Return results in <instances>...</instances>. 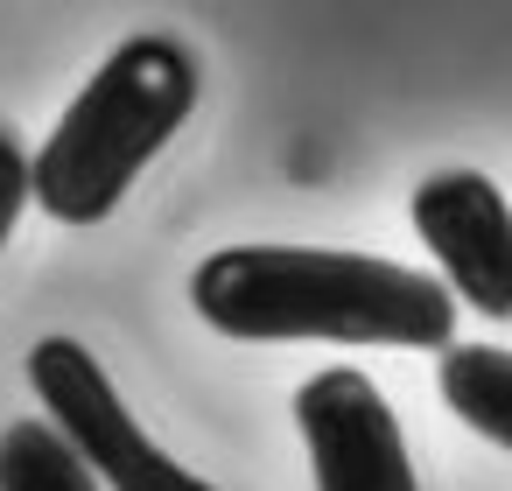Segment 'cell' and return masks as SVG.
<instances>
[{
  "label": "cell",
  "instance_id": "cell-2",
  "mask_svg": "<svg viewBox=\"0 0 512 491\" xmlns=\"http://www.w3.org/2000/svg\"><path fill=\"white\" fill-rule=\"evenodd\" d=\"M197 106V57L169 36L120 43L92 85L64 106L50 141L29 155V204L57 225H99L120 211L134 176L176 141Z\"/></svg>",
  "mask_w": 512,
  "mask_h": 491
},
{
  "label": "cell",
  "instance_id": "cell-6",
  "mask_svg": "<svg viewBox=\"0 0 512 491\" xmlns=\"http://www.w3.org/2000/svg\"><path fill=\"white\" fill-rule=\"evenodd\" d=\"M435 386L463 428H477L491 449H512V358H505V344H442Z\"/></svg>",
  "mask_w": 512,
  "mask_h": 491
},
{
  "label": "cell",
  "instance_id": "cell-4",
  "mask_svg": "<svg viewBox=\"0 0 512 491\" xmlns=\"http://www.w3.org/2000/svg\"><path fill=\"white\" fill-rule=\"evenodd\" d=\"M295 428L309 449L316 491H421L407 463L400 414L358 365H323L295 386Z\"/></svg>",
  "mask_w": 512,
  "mask_h": 491
},
{
  "label": "cell",
  "instance_id": "cell-3",
  "mask_svg": "<svg viewBox=\"0 0 512 491\" xmlns=\"http://www.w3.org/2000/svg\"><path fill=\"white\" fill-rule=\"evenodd\" d=\"M29 386L50 407V428L71 442V456L99 477V491H218L134 421V407L78 337H43L29 351Z\"/></svg>",
  "mask_w": 512,
  "mask_h": 491
},
{
  "label": "cell",
  "instance_id": "cell-1",
  "mask_svg": "<svg viewBox=\"0 0 512 491\" xmlns=\"http://www.w3.org/2000/svg\"><path fill=\"white\" fill-rule=\"evenodd\" d=\"M190 309L239 344H393L442 351L456 330V302L435 274L379 260V253H323V246H225L190 274Z\"/></svg>",
  "mask_w": 512,
  "mask_h": 491
},
{
  "label": "cell",
  "instance_id": "cell-7",
  "mask_svg": "<svg viewBox=\"0 0 512 491\" xmlns=\"http://www.w3.org/2000/svg\"><path fill=\"white\" fill-rule=\"evenodd\" d=\"M0 491H99V477L50 421H15L0 435Z\"/></svg>",
  "mask_w": 512,
  "mask_h": 491
},
{
  "label": "cell",
  "instance_id": "cell-5",
  "mask_svg": "<svg viewBox=\"0 0 512 491\" xmlns=\"http://www.w3.org/2000/svg\"><path fill=\"white\" fill-rule=\"evenodd\" d=\"M407 211L428 253L442 260V288H456L449 302H470L477 316L505 323L512 316V211L498 183L477 169H435L428 183H414Z\"/></svg>",
  "mask_w": 512,
  "mask_h": 491
},
{
  "label": "cell",
  "instance_id": "cell-8",
  "mask_svg": "<svg viewBox=\"0 0 512 491\" xmlns=\"http://www.w3.org/2000/svg\"><path fill=\"white\" fill-rule=\"evenodd\" d=\"M22 204H29V148L15 141V127H0V246L15 239Z\"/></svg>",
  "mask_w": 512,
  "mask_h": 491
}]
</instances>
